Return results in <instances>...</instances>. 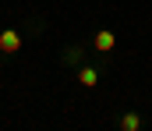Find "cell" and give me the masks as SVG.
Here are the masks:
<instances>
[{"instance_id": "7a4b0ae2", "label": "cell", "mask_w": 152, "mask_h": 131, "mask_svg": "<svg viewBox=\"0 0 152 131\" xmlns=\"http://www.w3.org/2000/svg\"><path fill=\"white\" fill-rule=\"evenodd\" d=\"M92 46H96L99 53H110V50L117 46V36L110 32V29H99V32H96V39H92Z\"/></svg>"}, {"instance_id": "3957f363", "label": "cell", "mask_w": 152, "mask_h": 131, "mask_svg": "<svg viewBox=\"0 0 152 131\" xmlns=\"http://www.w3.org/2000/svg\"><path fill=\"white\" fill-rule=\"evenodd\" d=\"M78 82L85 89H96L99 85V71H96V67H81V71H78Z\"/></svg>"}, {"instance_id": "6da1fadb", "label": "cell", "mask_w": 152, "mask_h": 131, "mask_svg": "<svg viewBox=\"0 0 152 131\" xmlns=\"http://www.w3.org/2000/svg\"><path fill=\"white\" fill-rule=\"evenodd\" d=\"M18 50H21V32L4 29L0 32V53H18Z\"/></svg>"}, {"instance_id": "277c9868", "label": "cell", "mask_w": 152, "mask_h": 131, "mask_svg": "<svg viewBox=\"0 0 152 131\" xmlns=\"http://www.w3.org/2000/svg\"><path fill=\"white\" fill-rule=\"evenodd\" d=\"M120 131H142V113H124L120 117Z\"/></svg>"}]
</instances>
